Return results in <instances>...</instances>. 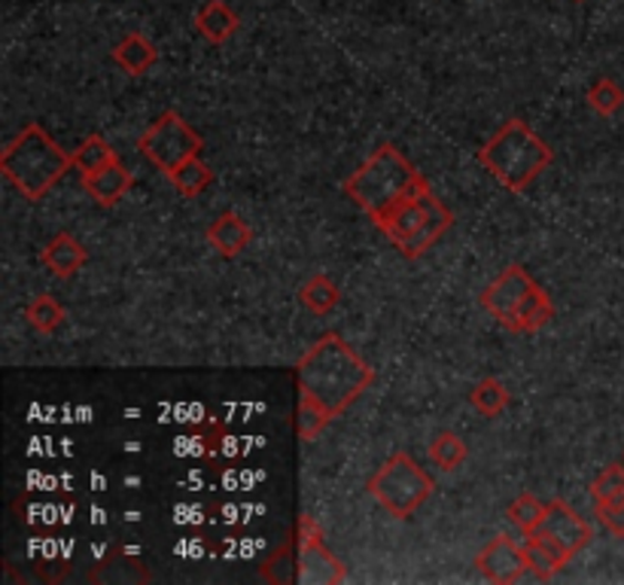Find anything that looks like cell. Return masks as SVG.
<instances>
[{
	"instance_id": "6da1fadb",
	"label": "cell",
	"mask_w": 624,
	"mask_h": 585,
	"mask_svg": "<svg viewBox=\"0 0 624 585\" xmlns=\"http://www.w3.org/2000/svg\"><path fill=\"white\" fill-rule=\"evenodd\" d=\"M299 396L314 400L318 406L339 418L344 409H351L360 396L375 384V370L365 363L342 335H320L318 345H311L295 363Z\"/></svg>"
},
{
	"instance_id": "7a4b0ae2",
	"label": "cell",
	"mask_w": 624,
	"mask_h": 585,
	"mask_svg": "<svg viewBox=\"0 0 624 585\" xmlns=\"http://www.w3.org/2000/svg\"><path fill=\"white\" fill-rule=\"evenodd\" d=\"M73 168V155L61 150L40 122H28L0 155V171L28 202H40Z\"/></svg>"
},
{
	"instance_id": "3957f363",
	"label": "cell",
	"mask_w": 624,
	"mask_h": 585,
	"mask_svg": "<svg viewBox=\"0 0 624 585\" xmlns=\"http://www.w3.org/2000/svg\"><path fill=\"white\" fill-rule=\"evenodd\" d=\"M421 180L424 174L402 155L400 147L384 144L378 147V153L365 165L356 168L354 174L344 180V192L378 226Z\"/></svg>"
},
{
	"instance_id": "277c9868",
	"label": "cell",
	"mask_w": 624,
	"mask_h": 585,
	"mask_svg": "<svg viewBox=\"0 0 624 585\" xmlns=\"http://www.w3.org/2000/svg\"><path fill=\"white\" fill-rule=\"evenodd\" d=\"M554 162V150L524 120H509L479 150V165L494 174L509 192H524Z\"/></svg>"
},
{
	"instance_id": "5b68a950",
	"label": "cell",
	"mask_w": 624,
	"mask_h": 585,
	"mask_svg": "<svg viewBox=\"0 0 624 585\" xmlns=\"http://www.w3.org/2000/svg\"><path fill=\"white\" fill-rule=\"evenodd\" d=\"M451 226L454 214L430 192L426 178L378 223V229L393 241V248H400L405 260H421Z\"/></svg>"
},
{
	"instance_id": "8992f818",
	"label": "cell",
	"mask_w": 624,
	"mask_h": 585,
	"mask_svg": "<svg viewBox=\"0 0 624 585\" xmlns=\"http://www.w3.org/2000/svg\"><path fill=\"white\" fill-rule=\"evenodd\" d=\"M433 478L424 466L405 452L393 454L388 464L378 466V473L369 478V494L375 497L378 506L393 518H412L430 497H433Z\"/></svg>"
},
{
	"instance_id": "52a82bcc",
	"label": "cell",
	"mask_w": 624,
	"mask_h": 585,
	"mask_svg": "<svg viewBox=\"0 0 624 585\" xmlns=\"http://www.w3.org/2000/svg\"><path fill=\"white\" fill-rule=\"evenodd\" d=\"M138 150H141L159 171L171 174V171L178 165H183L187 159L199 155L201 150H204V141H201V134L195 132L180 113L168 110V113H162V117L141 134Z\"/></svg>"
},
{
	"instance_id": "ba28073f",
	"label": "cell",
	"mask_w": 624,
	"mask_h": 585,
	"mask_svg": "<svg viewBox=\"0 0 624 585\" xmlns=\"http://www.w3.org/2000/svg\"><path fill=\"white\" fill-rule=\"evenodd\" d=\"M299 543H302V555H299V583L302 585H339L348 579L344 564L330 552L323 543V531L311 518V515H299L295 525Z\"/></svg>"
},
{
	"instance_id": "9c48e42d",
	"label": "cell",
	"mask_w": 624,
	"mask_h": 585,
	"mask_svg": "<svg viewBox=\"0 0 624 585\" xmlns=\"http://www.w3.org/2000/svg\"><path fill=\"white\" fill-rule=\"evenodd\" d=\"M533 288H536V281L531 278V272L524 265L512 263L487 284V290L482 293V309L494 321L503 323L506 330H512V323L519 317L521 305H524V299L531 296Z\"/></svg>"
},
{
	"instance_id": "30bf717a",
	"label": "cell",
	"mask_w": 624,
	"mask_h": 585,
	"mask_svg": "<svg viewBox=\"0 0 624 585\" xmlns=\"http://www.w3.org/2000/svg\"><path fill=\"white\" fill-rule=\"evenodd\" d=\"M531 534L561 543V546L576 558L578 552L585 549L591 539H594V527H591L570 503L552 501L545 503V515H542V522L533 527Z\"/></svg>"
},
{
	"instance_id": "8fae6325",
	"label": "cell",
	"mask_w": 624,
	"mask_h": 585,
	"mask_svg": "<svg viewBox=\"0 0 624 585\" xmlns=\"http://www.w3.org/2000/svg\"><path fill=\"white\" fill-rule=\"evenodd\" d=\"M475 567H479V574H482L484 579H491V583H500V585L519 583L521 576L531 571V567H527V558H524V549H521V543H515L512 537L491 539V543L479 552Z\"/></svg>"
},
{
	"instance_id": "7c38bea8",
	"label": "cell",
	"mask_w": 624,
	"mask_h": 585,
	"mask_svg": "<svg viewBox=\"0 0 624 585\" xmlns=\"http://www.w3.org/2000/svg\"><path fill=\"white\" fill-rule=\"evenodd\" d=\"M253 241V229L244 216H238L235 211H225L208 226V244L213 253H220L225 260H232L238 253H244Z\"/></svg>"
},
{
	"instance_id": "4fadbf2b",
	"label": "cell",
	"mask_w": 624,
	"mask_h": 585,
	"mask_svg": "<svg viewBox=\"0 0 624 585\" xmlns=\"http://www.w3.org/2000/svg\"><path fill=\"white\" fill-rule=\"evenodd\" d=\"M83 186L101 208H113L134 186V174L117 159L94 174H83Z\"/></svg>"
},
{
	"instance_id": "5bb4252c",
	"label": "cell",
	"mask_w": 624,
	"mask_h": 585,
	"mask_svg": "<svg viewBox=\"0 0 624 585\" xmlns=\"http://www.w3.org/2000/svg\"><path fill=\"white\" fill-rule=\"evenodd\" d=\"M521 549H524L527 567L536 574V579H552V576L557 574V571H564L566 564H570V558H573L561 543H554V539L548 537H536V534H524Z\"/></svg>"
},
{
	"instance_id": "9a60e30c",
	"label": "cell",
	"mask_w": 624,
	"mask_h": 585,
	"mask_svg": "<svg viewBox=\"0 0 624 585\" xmlns=\"http://www.w3.org/2000/svg\"><path fill=\"white\" fill-rule=\"evenodd\" d=\"M40 260H43V265H47L56 278H71L83 269L85 260H89V253H85L83 244L73 239V235L59 232V235L43 248Z\"/></svg>"
},
{
	"instance_id": "2e32d148",
	"label": "cell",
	"mask_w": 624,
	"mask_h": 585,
	"mask_svg": "<svg viewBox=\"0 0 624 585\" xmlns=\"http://www.w3.org/2000/svg\"><path fill=\"white\" fill-rule=\"evenodd\" d=\"M238 24H241V19H238V12L232 10L225 0H208L199 10V16H195V28H199L201 37H204L208 43H213V47L232 40Z\"/></svg>"
},
{
	"instance_id": "e0dca14e",
	"label": "cell",
	"mask_w": 624,
	"mask_h": 585,
	"mask_svg": "<svg viewBox=\"0 0 624 585\" xmlns=\"http://www.w3.org/2000/svg\"><path fill=\"white\" fill-rule=\"evenodd\" d=\"M113 61L131 77H141L159 61V49H155L153 40H147L143 34H125L113 47Z\"/></svg>"
},
{
	"instance_id": "ac0fdd59",
	"label": "cell",
	"mask_w": 624,
	"mask_h": 585,
	"mask_svg": "<svg viewBox=\"0 0 624 585\" xmlns=\"http://www.w3.org/2000/svg\"><path fill=\"white\" fill-rule=\"evenodd\" d=\"M299 555H302V543L299 534H290L281 549H274L260 567V576L265 583L290 585L299 583Z\"/></svg>"
},
{
	"instance_id": "d6986e66",
	"label": "cell",
	"mask_w": 624,
	"mask_h": 585,
	"mask_svg": "<svg viewBox=\"0 0 624 585\" xmlns=\"http://www.w3.org/2000/svg\"><path fill=\"white\" fill-rule=\"evenodd\" d=\"M554 317V305L548 293L542 288H533L531 296L524 299V305H521L519 317L512 323V333H536L542 326H548Z\"/></svg>"
},
{
	"instance_id": "ffe728a7",
	"label": "cell",
	"mask_w": 624,
	"mask_h": 585,
	"mask_svg": "<svg viewBox=\"0 0 624 585\" xmlns=\"http://www.w3.org/2000/svg\"><path fill=\"white\" fill-rule=\"evenodd\" d=\"M165 178L171 180V186L178 192H183L187 199H195V195H201V192L213 183V171L201 162L199 155H192V159H187L183 165L174 168Z\"/></svg>"
},
{
	"instance_id": "44dd1931",
	"label": "cell",
	"mask_w": 624,
	"mask_h": 585,
	"mask_svg": "<svg viewBox=\"0 0 624 585\" xmlns=\"http://www.w3.org/2000/svg\"><path fill=\"white\" fill-rule=\"evenodd\" d=\"M299 299H302V305H305L311 314H330L335 305H339V299H342V290L332 284L330 275H314L308 278L302 290H299Z\"/></svg>"
},
{
	"instance_id": "7402d4cb",
	"label": "cell",
	"mask_w": 624,
	"mask_h": 585,
	"mask_svg": "<svg viewBox=\"0 0 624 585\" xmlns=\"http://www.w3.org/2000/svg\"><path fill=\"white\" fill-rule=\"evenodd\" d=\"M426 454H430V461H433L439 470H445V473H454V470H457V466L466 461L470 448H466V442L460 440L457 433L442 431V433H436V436H433V442H430Z\"/></svg>"
},
{
	"instance_id": "603a6c76",
	"label": "cell",
	"mask_w": 624,
	"mask_h": 585,
	"mask_svg": "<svg viewBox=\"0 0 624 585\" xmlns=\"http://www.w3.org/2000/svg\"><path fill=\"white\" fill-rule=\"evenodd\" d=\"M470 403L484 418H496V415L509 406L506 384L500 382V379H482V382L470 391Z\"/></svg>"
},
{
	"instance_id": "cb8c5ba5",
	"label": "cell",
	"mask_w": 624,
	"mask_h": 585,
	"mask_svg": "<svg viewBox=\"0 0 624 585\" xmlns=\"http://www.w3.org/2000/svg\"><path fill=\"white\" fill-rule=\"evenodd\" d=\"M110 162H117V153H113V147L107 144L101 134H89L83 144L77 147V153H73V168L80 174H94V171H101Z\"/></svg>"
},
{
	"instance_id": "d4e9b609",
	"label": "cell",
	"mask_w": 624,
	"mask_h": 585,
	"mask_svg": "<svg viewBox=\"0 0 624 585\" xmlns=\"http://www.w3.org/2000/svg\"><path fill=\"white\" fill-rule=\"evenodd\" d=\"M24 317L28 323L34 326L37 333H56L61 323H64V309H61L56 299L49 296V293H40L28 302V309H24Z\"/></svg>"
},
{
	"instance_id": "484cf974",
	"label": "cell",
	"mask_w": 624,
	"mask_h": 585,
	"mask_svg": "<svg viewBox=\"0 0 624 585\" xmlns=\"http://www.w3.org/2000/svg\"><path fill=\"white\" fill-rule=\"evenodd\" d=\"M330 412L323 406H318L314 400L308 396H299V409H295V431H299V440H318L320 433L330 427Z\"/></svg>"
},
{
	"instance_id": "4316f807",
	"label": "cell",
	"mask_w": 624,
	"mask_h": 585,
	"mask_svg": "<svg viewBox=\"0 0 624 585\" xmlns=\"http://www.w3.org/2000/svg\"><path fill=\"white\" fill-rule=\"evenodd\" d=\"M588 104L601 117H615L624 108V89L615 80H610V77H601L588 89Z\"/></svg>"
},
{
	"instance_id": "83f0119b",
	"label": "cell",
	"mask_w": 624,
	"mask_h": 585,
	"mask_svg": "<svg viewBox=\"0 0 624 585\" xmlns=\"http://www.w3.org/2000/svg\"><path fill=\"white\" fill-rule=\"evenodd\" d=\"M591 497H594V503L624 501V464L603 470L601 476L591 482Z\"/></svg>"
},
{
	"instance_id": "f1b7e54d",
	"label": "cell",
	"mask_w": 624,
	"mask_h": 585,
	"mask_svg": "<svg viewBox=\"0 0 624 585\" xmlns=\"http://www.w3.org/2000/svg\"><path fill=\"white\" fill-rule=\"evenodd\" d=\"M545 515V503H540L533 494H521L519 501L509 506V522L519 525L524 534H531L533 527L540 525Z\"/></svg>"
},
{
	"instance_id": "f546056e",
	"label": "cell",
	"mask_w": 624,
	"mask_h": 585,
	"mask_svg": "<svg viewBox=\"0 0 624 585\" xmlns=\"http://www.w3.org/2000/svg\"><path fill=\"white\" fill-rule=\"evenodd\" d=\"M597 518L606 531L624 537V501L618 503H597Z\"/></svg>"
},
{
	"instance_id": "4dcf8cb0",
	"label": "cell",
	"mask_w": 624,
	"mask_h": 585,
	"mask_svg": "<svg viewBox=\"0 0 624 585\" xmlns=\"http://www.w3.org/2000/svg\"><path fill=\"white\" fill-rule=\"evenodd\" d=\"M576 3H585V0H576Z\"/></svg>"
}]
</instances>
